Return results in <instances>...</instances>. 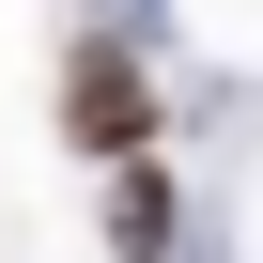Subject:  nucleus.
<instances>
[{
    "label": "nucleus",
    "instance_id": "2",
    "mask_svg": "<svg viewBox=\"0 0 263 263\" xmlns=\"http://www.w3.org/2000/svg\"><path fill=\"white\" fill-rule=\"evenodd\" d=\"M108 248H124V263H155V248H171V186H155V171H124V201H108Z\"/></svg>",
    "mask_w": 263,
    "mask_h": 263
},
{
    "label": "nucleus",
    "instance_id": "1",
    "mask_svg": "<svg viewBox=\"0 0 263 263\" xmlns=\"http://www.w3.org/2000/svg\"><path fill=\"white\" fill-rule=\"evenodd\" d=\"M62 140H78V155H140V140H155V93H140V62L78 47V78H62Z\"/></svg>",
    "mask_w": 263,
    "mask_h": 263
}]
</instances>
